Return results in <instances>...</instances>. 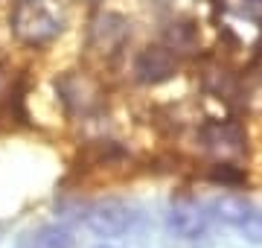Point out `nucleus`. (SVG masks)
<instances>
[{"mask_svg":"<svg viewBox=\"0 0 262 248\" xmlns=\"http://www.w3.org/2000/svg\"><path fill=\"white\" fill-rule=\"evenodd\" d=\"M12 29L24 44L41 47L61 32V18L47 0H20L12 12Z\"/></svg>","mask_w":262,"mask_h":248,"instance_id":"nucleus-1","label":"nucleus"},{"mask_svg":"<svg viewBox=\"0 0 262 248\" xmlns=\"http://www.w3.org/2000/svg\"><path fill=\"white\" fill-rule=\"evenodd\" d=\"M210 210L204 204H198V201H175L166 213V228L181 239H198L204 237L207 228H210Z\"/></svg>","mask_w":262,"mask_h":248,"instance_id":"nucleus-2","label":"nucleus"},{"mask_svg":"<svg viewBox=\"0 0 262 248\" xmlns=\"http://www.w3.org/2000/svg\"><path fill=\"white\" fill-rule=\"evenodd\" d=\"M131 225V213L125 204L120 201H102V204H94V208L84 213V228L91 231L94 237H122Z\"/></svg>","mask_w":262,"mask_h":248,"instance_id":"nucleus-3","label":"nucleus"},{"mask_svg":"<svg viewBox=\"0 0 262 248\" xmlns=\"http://www.w3.org/2000/svg\"><path fill=\"white\" fill-rule=\"evenodd\" d=\"M251 213H253L251 201L242 199V196H222V199L213 204V216L215 219L225 222V225H233V228H239Z\"/></svg>","mask_w":262,"mask_h":248,"instance_id":"nucleus-4","label":"nucleus"},{"mask_svg":"<svg viewBox=\"0 0 262 248\" xmlns=\"http://www.w3.org/2000/svg\"><path fill=\"white\" fill-rule=\"evenodd\" d=\"M35 248H73V234L61 225H47L32 237Z\"/></svg>","mask_w":262,"mask_h":248,"instance_id":"nucleus-5","label":"nucleus"},{"mask_svg":"<svg viewBox=\"0 0 262 248\" xmlns=\"http://www.w3.org/2000/svg\"><path fill=\"white\" fill-rule=\"evenodd\" d=\"M239 231H242V237L248 239V242L262 245V213H251V216L239 225Z\"/></svg>","mask_w":262,"mask_h":248,"instance_id":"nucleus-6","label":"nucleus"},{"mask_svg":"<svg viewBox=\"0 0 262 248\" xmlns=\"http://www.w3.org/2000/svg\"><path fill=\"white\" fill-rule=\"evenodd\" d=\"M94 248H114V245H105V242H99V245H94Z\"/></svg>","mask_w":262,"mask_h":248,"instance_id":"nucleus-7","label":"nucleus"}]
</instances>
